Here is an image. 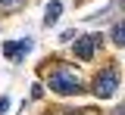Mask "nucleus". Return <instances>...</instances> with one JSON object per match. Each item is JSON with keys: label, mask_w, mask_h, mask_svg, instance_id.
I'll return each instance as SVG.
<instances>
[{"label": "nucleus", "mask_w": 125, "mask_h": 115, "mask_svg": "<svg viewBox=\"0 0 125 115\" xmlns=\"http://www.w3.org/2000/svg\"><path fill=\"white\" fill-rule=\"evenodd\" d=\"M97 44H100L97 34H84V37H78V41H75V56H78V59H91Z\"/></svg>", "instance_id": "7ed1b4c3"}, {"label": "nucleus", "mask_w": 125, "mask_h": 115, "mask_svg": "<svg viewBox=\"0 0 125 115\" xmlns=\"http://www.w3.org/2000/svg\"><path fill=\"white\" fill-rule=\"evenodd\" d=\"M28 50H31V41H28V37H25V41H10V44L3 47V56H6V59H16V62H19V59H22V56L28 53Z\"/></svg>", "instance_id": "20e7f679"}, {"label": "nucleus", "mask_w": 125, "mask_h": 115, "mask_svg": "<svg viewBox=\"0 0 125 115\" xmlns=\"http://www.w3.org/2000/svg\"><path fill=\"white\" fill-rule=\"evenodd\" d=\"M6 109H10V99H6V97H0V115L6 112Z\"/></svg>", "instance_id": "1a4fd4ad"}, {"label": "nucleus", "mask_w": 125, "mask_h": 115, "mask_svg": "<svg viewBox=\"0 0 125 115\" xmlns=\"http://www.w3.org/2000/svg\"><path fill=\"white\" fill-rule=\"evenodd\" d=\"M78 115H97V112H91V109H84V112H78Z\"/></svg>", "instance_id": "9d476101"}, {"label": "nucleus", "mask_w": 125, "mask_h": 115, "mask_svg": "<svg viewBox=\"0 0 125 115\" xmlns=\"http://www.w3.org/2000/svg\"><path fill=\"white\" fill-rule=\"evenodd\" d=\"M25 6V0H0V9L3 13H16V9H22Z\"/></svg>", "instance_id": "423d86ee"}, {"label": "nucleus", "mask_w": 125, "mask_h": 115, "mask_svg": "<svg viewBox=\"0 0 125 115\" xmlns=\"http://www.w3.org/2000/svg\"><path fill=\"white\" fill-rule=\"evenodd\" d=\"M31 97H34V99L44 97V87H41V84H34V87H31Z\"/></svg>", "instance_id": "6e6552de"}, {"label": "nucleus", "mask_w": 125, "mask_h": 115, "mask_svg": "<svg viewBox=\"0 0 125 115\" xmlns=\"http://www.w3.org/2000/svg\"><path fill=\"white\" fill-rule=\"evenodd\" d=\"M60 13H62V3H60V0H53V3L44 9V25H47V28H50V25H56Z\"/></svg>", "instance_id": "39448f33"}, {"label": "nucleus", "mask_w": 125, "mask_h": 115, "mask_svg": "<svg viewBox=\"0 0 125 115\" xmlns=\"http://www.w3.org/2000/svg\"><path fill=\"white\" fill-rule=\"evenodd\" d=\"M50 90H56L62 97H72V93H81V81L75 78V72H69L66 66H60L50 75Z\"/></svg>", "instance_id": "f257e3e1"}, {"label": "nucleus", "mask_w": 125, "mask_h": 115, "mask_svg": "<svg viewBox=\"0 0 125 115\" xmlns=\"http://www.w3.org/2000/svg\"><path fill=\"white\" fill-rule=\"evenodd\" d=\"M116 90H119V68L109 66V68H103V72L94 78V93L100 99H109Z\"/></svg>", "instance_id": "f03ea898"}, {"label": "nucleus", "mask_w": 125, "mask_h": 115, "mask_svg": "<svg viewBox=\"0 0 125 115\" xmlns=\"http://www.w3.org/2000/svg\"><path fill=\"white\" fill-rule=\"evenodd\" d=\"M113 44H119V47L125 44V28H122V22H119V25H113Z\"/></svg>", "instance_id": "0eeeda50"}]
</instances>
